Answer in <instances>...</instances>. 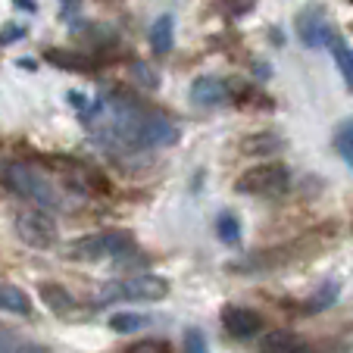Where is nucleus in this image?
<instances>
[{"mask_svg":"<svg viewBox=\"0 0 353 353\" xmlns=\"http://www.w3.org/2000/svg\"><path fill=\"white\" fill-rule=\"evenodd\" d=\"M3 185L10 191H16L19 197H28L34 200L38 207H57L60 197H57V188L47 181V175L41 169L28 166V163H10L3 169Z\"/></svg>","mask_w":353,"mask_h":353,"instance_id":"obj_1","label":"nucleus"},{"mask_svg":"<svg viewBox=\"0 0 353 353\" xmlns=\"http://www.w3.org/2000/svg\"><path fill=\"white\" fill-rule=\"evenodd\" d=\"M134 247L132 234L128 232H97L88 234V238H79L66 254L72 260H103V256H122Z\"/></svg>","mask_w":353,"mask_h":353,"instance_id":"obj_2","label":"nucleus"},{"mask_svg":"<svg viewBox=\"0 0 353 353\" xmlns=\"http://www.w3.org/2000/svg\"><path fill=\"white\" fill-rule=\"evenodd\" d=\"M288 169L281 163H260V166L247 169L238 179V191L241 194H254V197H275V194L288 191Z\"/></svg>","mask_w":353,"mask_h":353,"instance_id":"obj_3","label":"nucleus"},{"mask_svg":"<svg viewBox=\"0 0 353 353\" xmlns=\"http://www.w3.org/2000/svg\"><path fill=\"white\" fill-rule=\"evenodd\" d=\"M169 294V281L160 275H134L103 288V300H163Z\"/></svg>","mask_w":353,"mask_h":353,"instance_id":"obj_4","label":"nucleus"},{"mask_svg":"<svg viewBox=\"0 0 353 353\" xmlns=\"http://www.w3.org/2000/svg\"><path fill=\"white\" fill-rule=\"evenodd\" d=\"M16 234L22 238V244L34 247V250H47L57 244V225L44 210H26L16 216Z\"/></svg>","mask_w":353,"mask_h":353,"instance_id":"obj_5","label":"nucleus"},{"mask_svg":"<svg viewBox=\"0 0 353 353\" xmlns=\"http://www.w3.org/2000/svg\"><path fill=\"white\" fill-rule=\"evenodd\" d=\"M294 26H297V38L307 47H328V41H332V34H334V26L328 22V16L322 7L300 10Z\"/></svg>","mask_w":353,"mask_h":353,"instance_id":"obj_6","label":"nucleus"},{"mask_svg":"<svg viewBox=\"0 0 353 353\" xmlns=\"http://www.w3.org/2000/svg\"><path fill=\"white\" fill-rule=\"evenodd\" d=\"M222 322H225V332L232 334V338H254L263 325L260 316L244 307H228L225 313H222Z\"/></svg>","mask_w":353,"mask_h":353,"instance_id":"obj_7","label":"nucleus"},{"mask_svg":"<svg viewBox=\"0 0 353 353\" xmlns=\"http://www.w3.org/2000/svg\"><path fill=\"white\" fill-rule=\"evenodd\" d=\"M191 100L197 107H219L228 100V85L222 79H213V75H203L191 85Z\"/></svg>","mask_w":353,"mask_h":353,"instance_id":"obj_8","label":"nucleus"},{"mask_svg":"<svg viewBox=\"0 0 353 353\" xmlns=\"http://www.w3.org/2000/svg\"><path fill=\"white\" fill-rule=\"evenodd\" d=\"M328 50H332V57H334V66H338V72L344 75V85L353 91V47L344 41V34L334 32L332 41H328Z\"/></svg>","mask_w":353,"mask_h":353,"instance_id":"obj_9","label":"nucleus"},{"mask_svg":"<svg viewBox=\"0 0 353 353\" xmlns=\"http://www.w3.org/2000/svg\"><path fill=\"white\" fill-rule=\"evenodd\" d=\"M0 310L13 316H28L32 313V300L22 288L16 285H0Z\"/></svg>","mask_w":353,"mask_h":353,"instance_id":"obj_10","label":"nucleus"},{"mask_svg":"<svg viewBox=\"0 0 353 353\" xmlns=\"http://www.w3.org/2000/svg\"><path fill=\"white\" fill-rule=\"evenodd\" d=\"M172 34H175V22L172 16H160V19L154 22V28H150V47H154V54H169L172 50Z\"/></svg>","mask_w":353,"mask_h":353,"instance_id":"obj_11","label":"nucleus"},{"mask_svg":"<svg viewBox=\"0 0 353 353\" xmlns=\"http://www.w3.org/2000/svg\"><path fill=\"white\" fill-rule=\"evenodd\" d=\"M260 353H300V338L291 332H269L260 344Z\"/></svg>","mask_w":353,"mask_h":353,"instance_id":"obj_12","label":"nucleus"},{"mask_svg":"<svg viewBox=\"0 0 353 353\" xmlns=\"http://www.w3.org/2000/svg\"><path fill=\"white\" fill-rule=\"evenodd\" d=\"M41 297H44V303L54 310V313H69V310H72V297H69V291L60 285H50V281L41 285Z\"/></svg>","mask_w":353,"mask_h":353,"instance_id":"obj_13","label":"nucleus"},{"mask_svg":"<svg viewBox=\"0 0 353 353\" xmlns=\"http://www.w3.org/2000/svg\"><path fill=\"white\" fill-rule=\"evenodd\" d=\"M334 147H338V154L344 157V163L353 169V116L344 119L338 125V134H334Z\"/></svg>","mask_w":353,"mask_h":353,"instance_id":"obj_14","label":"nucleus"},{"mask_svg":"<svg viewBox=\"0 0 353 353\" xmlns=\"http://www.w3.org/2000/svg\"><path fill=\"white\" fill-rule=\"evenodd\" d=\"M147 325V316H138V313H116V316H110V328L113 332H138V328H144Z\"/></svg>","mask_w":353,"mask_h":353,"instance_id":"obj_15","label":"nucleus"},{"mask_svg":"<svg viewBox=\"0 0 353 353\" xmlns=\"http://www.w3.org/2000/svg\"><path fill=\"white\" fill-rule=\"evenodd\" d=\"M216 7L228 16H244L256 7V0H216Z\"/></svg>","mask_w":353,"mask_h":353,"instance_id":"obj_16","label":"nucleus"},{"mask_svg":"<svg viewBox=\"0 0 353 353\" xmlns=\"http://www.w3.org/2000/svg\"><path fill=\"white\" fill-rule=\"evenodd\" d=\"M185 353H210L207 338H203L200 328H188L185 332Z\"/></svg>","mask_w":353,"mask_h":353,"instance_id":"obj_17","label":"nucleus"},{"mask_svg":"<svg viewBox=\"0 0 353 353\" xmlns=\"http://www.w3.org/2000/svg\"><path fill=\"white\" fill-rule=\"evenodd\" d=\"M122 353H169V350L163 341H134V344H128Z\"/></svg>","mask_w":353,"mask_h":353,"instance_id":"obj_18","label":"nucleus"},{"mask_svg":"<svg viewBox=\"0 0 353 353\" xmlns=\"http://www.w3.org/2000/svg\"><path fill=\"white\" fill-rule=\"evenodd\" d=\"M219 234L225 241H238V222H234V216H222L219 219Z\"/></svg>","mask_w":353,"mask_h":353,"instance_id":"obj_19","label":"nucleus"},{"mask_svg":"<svg viewBox=\"0 0 353 353\" xmlns=\"http://www.w3.org/2000/svg\"><path fill=\"white\" fill-rule=\"evenodd\" d=\"M13 353H50V350L41 344H19V347H13Z\"/></svg>","mask_w":353,"mask_h":353,"instance_id":"obj_20","label":"nucleus"},{"mask_svg":"<svg viewBox=\"0 0 353 353\" xmlns=\"http://www.w3.org/2000/svg\"><path fill=\"white\" fill-rule=\"evenodd\" d=\"M0 353H13V344H10V334L0 328Z\"/></svg>","mask_w":353,"mask_h":353,"instance_id":"obj_21","label":"nucleus"}]
</instances>
